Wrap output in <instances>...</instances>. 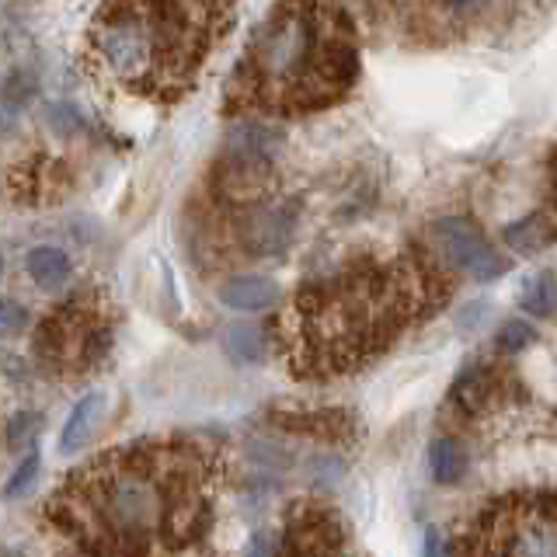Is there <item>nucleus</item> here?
<instances>
[{
  "label": "nucleus",
  "instance_id": "obj_1",
  "mask_svg": "<svg viewBox=\"0 0 557 557\" xmlns=\"http://www.w3.org/2000/svg\"><path fill=\"white\" fill-rule=\"evenodd\" d=\"M66 498V512L87 544L139 557L185 530L196 505V470L178 453L133 449L95 463L87 474L81 470Z\"/></svg>",
  "mask_w": 557,
  "mask_h": 557
},
{
  "label": "nucleus",
  "instance_id": "obj_2",
  "mask_svg": "<svg viewBox=\"0 0 557 557\" xmlns=\"http://www.w3.org/2000/svg\"><path fill=\"white\" fill-rule=\"evenodd\" d=\"M359 52L348 17L327 0H283L248 52V98L258 104L318 109L356 84Z\"/></svg>",
  "mask_w": 557,
  "mask_h": 557
},
{
  "label": "nucleus",
  "instance_id": "obj_3",
  "mask_svg": "<svg viewBox=\"0 0 557 557\" xmlns=\"http://www.w3.org/2000/svg\"><path fill=\"white\" fill-rule=\"evenodd\" d=\"M98 63L122 84L168 87L164 52L144 0H112L91 32Z\"/></svg>",
  "mask_w": 557,
  "mask_h": 557
},
{
  "label": "nucleus",
  "instance_id": "obj_4",
  "mask_svg": "<svg viewBox=\"0 0 557 557\" xmlns=\"http://www.w3.org/2000/svg\"><path fill=\"white\" fill-rule=\"evenodd\" d=\"M487 557H557V498L519 502L487 530Z\"/></svg>",
  "mask_w": 557,
  "mask_h": 557
},
{
  "label": "nucleus",
  "instance_id": "obj_5",
  "mask_svg": "<svg viewBox=\"0 0 557 557\" xmlns=\"http://www.w3.org/2000/svg\"><path fill=\"white\" fill-rule=\"evenodd\" d=\"M432 248L446 258L449 269L474 278V283H492L505 269L495 244L484 237V231L467 216H440L432 223Z\"/></svg>",
  "mask_w": 557,
  "mask_h": 557
},
{
  "label": "nucleus",
  "instance_id": "obj_6",
  "mask_svg": "<svg viewBox=\"0 0 557 557\" xmlns=\"http://www.w3.org/2000/svg\"><path fill=\"white\" fill-rule=\"evenodd\" d=\"M296 234V213L283 202H255L237 223V237L251 255H278Z\"/></svg>",
  "mask_w": 557,
  "mask_h": 557
},
{
  "label": "nucleus",
  "instance_id": "obj_7",
  "mask_svg": "<svg viewBox=\"0 0 557 557\" xmlns=\"http://www.w3.org/2000/svg\"><path fill=\"white\" fill-rule=\"evenodd\" d=\"M283 144H286V136L275 126H265V122H240V126L226 133L223 157H226V164L272 171L278 153H283Z\"/></svg>",
  "mask_w": 557,
  "mask_h": 557
},
{
  "label": "nucleus",
  "instance_id": "obj_8",
  "mask_svg": "<svg viewBox=\"0 0 557 557\" xmlns=\"http://www.w3.org/2000/svg\"><path fill=\"white\" fill-rule=\"evenodd\" d=\"M278 283H272V278L265 275H234L226 278V283L220 286V300L223 307L231 310H240V313H261L278 304Z\"/></svg>",
  "mask_w": 557,
  "mask_h": 557
},
{
  "label": "nucleus",
  "instance_id": "obj_9",
  "mask_svg": "<svg viewBox=\"0 0 557 557\" xmlns=\"http://www.w3.org/2000/svg\"><path fill=\"white\" fill-rule=\"evenodd\" d=\"M25 272L39 289L57 293L70 283V275H74V261H70V255L63 248H49V244H42V248H32L25 255Z\"/></svg>",
  "mask_w": 557,
  "mask_h": 557
},
{
  "label": "nucleus",
  "instance_id": "obj_10",
  "mask_svg": "<svg viewBox=\"0 0 557 557\" xmlns=\"http://www.w3.org/2000/svg\"><path fill=\"white\" fill-rule=\"evenodd\" d=\"M101 411H104V397L101 394H84L74 411L66 414V425L60 432V453H77L91 443V435L101 422Z\"/></svg>",
  "mask_w": 557,
  "mask_h": 557
},
{
  "label": "nucleus",
  "instance_id": "obj_11",
  "mask_svg": "<svg viewBox=\"0 0 557 557\" xmlns=\"http://www.w3.org/2000/svg\"><path fill=\"white\" fill-rule=\"evenodd\" d=\"M554 234H557V220L550 213H533V216H522V220L505 226L502 240L519 255H533L540 248H547V240Z\"/></svg>",
  "mask_w": 557,
  "mask_h": 557
},
{
  "label": "nucleus",
  "instance_id": "obj_12",
  "mask_svg": "<svg viewBox=\"0 0 557 557\" xmlns=\"http://www.w3.org/2000/svg\"><path fill=\"white\" fill-rule=\"evenodd\" d=\"M223 348H226V356H231L234 362L251 366V362L265 359L269 338H265V331H261L258 324H231L223 331Z\"/></svg>",
  "mask_w": 557,
  "mask_h": 557
},
{
  "label": "nucleus",
  "instance_id": "obj_13",
  "mask_svg": "<svg viewBox=\"0 0 557 557\" xmlns=\"http://www.w3.org/2000/svg\"><path fill=\"white\" fill-rule=\"evenodd\" d=\"M519 304L530 318H550L557 310V278L550 272H536L533 278L522 283Z\"/></svg>",
  "mask_w": 557,
  "mask_h": 557
},
{
  "label": "nucleus",
  "instance_id": "obj_14",
  "mask_svg": "<svg viewBox=\"0 0 557 557\" xmlns=\"http://www.w3.org/2000/svg\"><path fill=\"white\" fill-rule=\"evenodd\" d=\"M429 467H432V478L440 484H453L463 478V449L457 440H435L429 449Z\"/></svg>",
  "mask_w": 557,
  "mask_h": 557
},
{
  "label": "nucleus",
  "instance_id": "obj_15",
  "mask_svg": "<svg viewBox=\"0 0 557 557\" xmlns=\"http://www.w3.org/2000/svg\"><path fill=\"white\" fill-rule=\"evenodd\" d=\"M35 98V77L28 70H11L4 81V115L14 119Z\"/></svg>",
  "mask_w": 557,
  "mask_h": 557
},
{
  "label": "nucleus",
  "instance_id": "obj_16",
  "mask_svg": "<svg viewBox=\"0 0 557 557\" xmlns=\"http://www.w3.org/2000/svg\"><path fill=\"white\" fill-rule=\"evenodd\" d=\"M533 342H536V331L527 321H505L502 331H498V348H502V352H509V356L522 352V348H530Z\"/></svg>",
  "mask_w": 557,
  "mask_h": 557
},
{
  "label": "nucleus",
  "instance_id": "obj_17",
  "mask_svg": "<svg viewBox=\"0 0 557 557\" xmlns=\"http://www.w3.org/2000/svg\"><path fill=\"white\" fill-rule=\"evenodd\" d=\"M35 432H39V414H28V411L14 414V418H11V425H8V446H11V449L28 446V443L35 440Z\"/></svg>",
  "mask_w": 557,
  "mask_h": 557
},
{
  "label": "nucleus",
  "instance_id": "obj_18",
  "mask_svg": "<svg viewBox=\"0 0 557 557\" xmlns=\"http://www.w3.org/2000/svg\"><path fill=\"white\" fill-rule=\"evenodd\" d=\"M35 474H39V453H28V457L22 460V467H17L14 470V478L4 484V498H17V495H22L25 492V487L35 481Z\"/></svg>",
  "mask_w": 557,
  "mask_h": 557
},
{
  "label": "nucleus",
  "instance_id": "obj_19",
  "mask_svg": "<svg viewBox=\"0 0 557 557\" xmlns=\"http://www.w3.org/2000/svg\"><path fill=\"white\" fill-rule=\"evenodd\" d=\"M0 327H4V335H17L22 327H28V310L17 300H4L0 304Z\"/></svg>",
  "mask_w": 557,
  "mask_h": 557
},
{
  "label": "nucleus",
  "instance_id": "obj_20",
  "mask_svg": "<svg viewBox=\"0 0 557 557\" xmlns=\"http://www.w3.org/2000/svg\"><path fill=\"white\" fill-rule=\"evenodd\" d=\"M46 119L52 122V126L60 129H77L81 126V112L74 109V104H57V109H49Z\"/></svg>",
  "mask_w": 557,
  "mask_h": 557
},
{
  "label": "nucleus",
  "instance_id": "obj_21",
  "mask_svg": "<svg viewBox=\"0 0 557 557\" xmlns=\"http://www.w3.org/2000/svg\"><path fill=\"white\" fill-rule=\"evenodd\" d=\"M422 557H446V544H443V536L429 530L425 540H422Z\"/></svg>",
  "mask_w": 557,
  "mask_h": 557
},
{
  "label": "nucleus",
  "instance_id": "obj_22",
  "mask_svg": "<svg viewBox=\"0 0 557 557\" xmlns=\"http://www.w3.org/2000/svg\"><path fill=\"white\" fill-rule=\"evenodd\" d=\"M248 557H272V540H269V533H255L251 536Z\"/></svg>",
  "mask_w": 557,
  "mask_h": 557
}]
</instances>
